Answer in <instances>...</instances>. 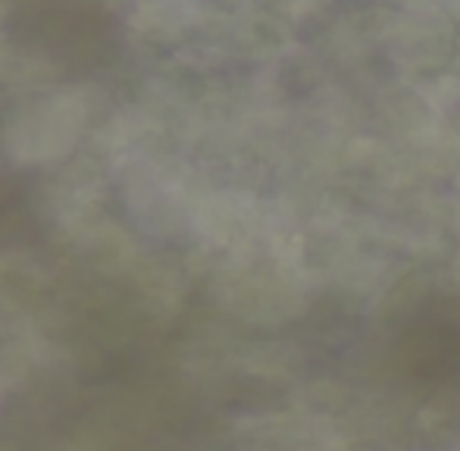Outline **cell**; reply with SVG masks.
Segmentation results:
<instances>
[{"mask_svg":"<svg viewBox=\"0 0 460 451\" xmlns=\"http://www.w3.org/2000/svg\"><path fill=\"white\" fill-rule=\"evenodd\" d=\"M6 31L16 48L66 66H94L119 50V19L103 0H19Z\"/></svg>","mask_w":460,"mask_h":451,"instance_id":"obj_1","label":"cell"}]
</instances>
